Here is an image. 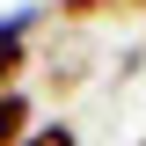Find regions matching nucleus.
<instances>
[{"instance_id":"nucleus-1","label":"nucleus","mask_w":146,"mask_h":146,"mask_svg":"<svg viewBox=\"0 0 146 146\" xmlns=\"http://www.w3.org/2000/svg\"><path fill=\"white\" fill-rule=\"evenodd\" d=\"M29 29H36V7H15V15H0V95L22 80L29 66Z\"/></svg>"},{"instance_id":"nucleus-2","label":"nucleus","mask_w":146,"mask_h":146,"mask_svg":"<svg viewBox=\"0 0 146 146\" xmlns=\"http://www.w3.org/2000/svg\"><path fill=\"white\" fill-rule=\"evenodd\" d=\"M29 131H36V102L22 88H7V95H0V146H22Z\"/></svg>"},{"instance_id":"nucleus-3","label":"nucleus","mask_w":146,"mask_h":146,"mask_svg":"<svg viewBox=\"0 0 146 146\" xmlns=\"http://www.w3.org/2000/svg\"><path fill=\"white\" fill-rule=\"evenodd\" d=\"M44 80H51V95H73L80 80H88V51H51V66H44Z\"/></svg>"},{"instance_id":"nucleus-4","label":"nucleus","mask_w":146,"mask_h":146,"mask_svg":"<svg viewBox=\"0 0 146 146\" xmlns=\"http://www.w3.org/2000/svg\"><path fill=\"white\" fill-rule=\"evenodd\" d=\"M22 146H80V131H73L66 117H44V124H36V131H29Z\"/></svg>"},{"instance_id":"nucleus-5","label":"nucleus","mask_w":146,"mask_h":146,"mask_svg":"<svg viewBox=\"0 0 146 146\" xmlns=\"http://www.w3.org/2000/svg\"><path fill=\"white\" fill-rule=\"evenodd\" d=\"M102 7H117V0H58V22H95Z\"/></svg>"},{"instance_id":"nucleus-6","label":"nucleus","mask_w":146,"mask_h":146,"mask_svg":"<svg viewBox=\"0 0 146 146\" xmlns=\"http://www.w3.org/2000/svg\"><path fill=\"white\" fill-rule=\"evenodd\" d=\"M131 73H146V51L131 44V51H117V80H131Z\"/></svg>"},{"instance_id":"nucleus-7","label":"nucleus","mask_w":146,"mask_h":146,"mask_svg":"<svg viewBox=\"0 0 146 146\" xmlns=\"http://www.w3.org/2000/svg\"><path fill=\"white\" fill-rule=\"evenodd\" d=\"M124 7H146V0H124Z\"/></svg>"},{"instance_id":"nucleus-8","label":"nucleus","mask_w":146,"mask_h":146,"mask_svg":"<svg viewBox=\"0 0 146 146\" xmlns=\"http://www.w3.org/2000/svg\"><path fill=\"white\" fill-rule=\"evenodd\" d=\"M139 146H146V139H139Z\"/></svg>"}]
</instances>
